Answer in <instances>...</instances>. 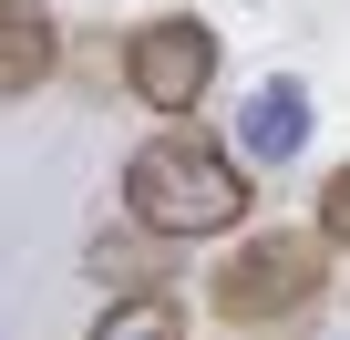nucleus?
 I'll list each match as a JSON object with an SVG mask.
<instances>
[{"mask_svg":"<svg viewBox=\"0 0 350 340\" xmlns=\"http://www.w3.org/2000/svg\"><path fill=\"white\" fill-rule=\"evenodd\" d=\"M247 207H258V196H247L237 144H217V134H196V124H154V134L124 155V217L154 227V237H175V248L247 227Z\"/></svg>","mask_w":350,"mask_h":340,"instance_id":"f257e3e1","label":"nucleus"},{"mask_svg":"<svg viewBox=\"0 0 350 340\" xmlns=\"http://www.w3.org/2000/svg\"><path fill=\"white\" fill-rule=\"evenodd\" d=\"M329 299V237L319 227H258V237H237L227 258H217V278H206V309L227 319V330H288V319H309Z\"/></svg>","mask_w":350,"mask_h":340,"instance_id":"f03ea898","label":"nucleus"},{"mask_svg":"<svg viewBox=\"0 0 350 340\" xmlns=\"http://www.w3.org/2000/svg\"><path fill=\"white\" fill-rule=\"evenodd\" d=\"M124 93L144 103V114H165V124H186L206 93H217V73H227V42H217V21H196V11H154V21H134L124 31Z\"/></svg>","mask_w":350,"mask_h":340,"instance_id":"7ed1b4c3","label":"nucleus"},{"mask_svg":"<svg viewBox=\"0 0 350 340\" xmlns=\"http://www.w3.org/2000/svg\"><path fill=\"white\" fill-rule=\"evenodd\" d=\"M309 124H319L309 83H299V73H268V83L237 103V165H299V155H309Z\"/></svg>","mask_w":350,"mask_h":340,"instance_id":"20e7f679","label":"nucleus"},{"mask_svg":"<svg viewBox=\"0 0 350 340\" xmlns=\"http://www.w3.org/2000/svg\"><path fill=\"white\" fill-rule=\"evenodd\" d=\"M62 73V21L52 0H0V103H21Z\"/></svg>","mask_w":350,"mask_h":340,"instance_id":"39448f33","label":"nucleus"},{"mask_svg":"<svg viewBox=\"0 0 350 340\" xmlns=\"http://www.w3.org/2000/svg\"><path fill=\"white\" fill-rule=\"evenodd\" d=\"M83 268L103 278V289H175V237H154V227H103L93 248H83Z\"/></svg>","mask_w":350,"mask_h":340,"instance_id":"423d86ee","label":"nucleus"},{"mask_svg":"<svg viewBox=\"0 0 350 340\" xmlns=\"http://www.w3.org/2000/svg\"><path fill=\"white\" fill-rule=\"evenodd\" d=\"M83 340H186V289H124Z\"/></svg>","mask_w":350,"mask_h":340,"instance_id":"0eeeda50","label":"nucleus"},{"mask_svg":"<svg viewBox=\"0 0 350 340\" xmlns=\"http://www.w3.org/2000/svg\"><path fill=\"white\" fill-rule=\"evenodd\" d=\"M319 237H329V248H350V165L319 186Z\"/></svg>","mask_w":350,"mask_h":340,"instance_id":"6e6552de","label":"nucleus"}]
</instances>
